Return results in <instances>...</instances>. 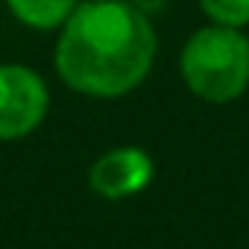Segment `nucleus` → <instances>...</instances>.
I'll use <instances>...</instances> for the list:
<instances>
[{
    "label": "nucleus",
    "instance_id": "obj_1",
    "mask_svg": "<svg viewBox=\"0 0 249 249\" xmlns=\"http://www.w3.org/2000/svg\"><path fill=\"white\" fill-rule=\"evenodd\" d=\"M159 53L153 15L132 0H79L56 33V76L91 100H120L147 82Z\"/></svg>",
    "mask_w": 249,
    "mask_h": 249
},
{
    "label": "nucleus",
    "instance_id": "obj_2",
    "mask_svg": "<svg viewBox=\"0 0 249 249\" xmlns=\"http://www.w3.org/2000/svg\"><path fill=\"white\" fill-rule=\"evenodd\" d=\"M179 76L202 103L240 100L249 88V36L220 24L194 30L179 50Z\"/></svg>",
    "mask_w": 249,
    "mask_h": 249
},
{
    "label": "nucleus",
    "instance_id": "obj_3",
    "mask_svg": "<svg viewBox=\"0 0 249 249\" xmlns=\"http://www.w3.org/2000/svg\"><path fill=\"white\" fill-rule=\"evenodd\" d=\"M50 111L44 76L21 62H0V141L33 135Z\"/></svg>",
    "mask_w": 249,
    "mask_h": 249
},
{
    "label": "nucleus",
    "instance_id": "obj_4",
    "mask_svg": "<svg viewBox=\"0 0 249 249\" xmlns=\"http://www.w3.org/2000/svg\"><path fill=\"white\" fill-rule=\"evenodd\" d=\"M156 179V161L147 150L135 144H123L106 150L88 167V188L103 199H129L144 194Z\"/></svg>",
    "mask_w": 249,
    "mask_h": 249
},
{
    "label": "nucleus",
    "instance_id": "obj_5",
    "mask_svg": "<svg viewBox=\"0 0 249 249\" xmlns=\"http://www.w3.org/2000/svg\"><path fill=\"white\" fill-rule=\"evenodd\" d=\"M6 12L33 33H59L79 0H3Z\"/></svg>",
    "mask_w": 249,
    "mask_h": 249
},
{
    "label": "nucleus",
    "instance_id": "obj_6",
    "mask_svg": "<svg viewBox=\"0 0 249 249\" xmlns=\"http://www.w3.org/2000/svg\"><path fill=\"white\" fill-rule=\"evenodd\" d=\"M208 24L243 30L249 27V0H196Z\"/></svg>",
    "mask_w": 249,
    "mask_h": 249
}]
</instances>
